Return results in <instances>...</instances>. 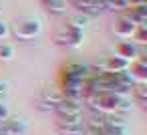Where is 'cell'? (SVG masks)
Masks as SVG:
<instances>
[{
    "label": "cell",
    "instance_id": "17",
    "mask_svg": "<svg viewBox=\"0 0 147 135\" xmlns=\"http://www.w3.org/2000/svg\"><path fill=\"white\" fill-rule=\"evenodd\" d=\"M8 36H10V22L4 20V18H0V43L8 41Z\"/></svg>",
    "mask_w": 147,
    "mask_h": 135
},
{
    "label": "cell",
    "instance_id": "16",
    "mask_svg": "<svg viewBox=\"0 0 147 135\" xmlns=\"http://www.w3.org/2000/svg\"><path fill=\"white\" fill-rule=\"evenodd\" d=\"M133 41L139 45V47H145L147 45V26H137L135 34H133Z\"/></svg>",
    "mask_w": 147,
    "mask_h": 135
},
{
    "label": "cell",
    "instance_id": "9",
    "mask_svg": "<svg viewBox=\"0 0 147 135\" xmlns=\"http://www.w3.org/2000/svg\"><path fill=\"white\" fill-rule=\"evenodd\" d=\"M6 125H8V129L12 131V135H24V133H28V129H30L28 119L22 117V115H14V113L6 119Z\"/></svg>",
    "mask_w": 147,
    "mask_h": 135
},
{
    "label": "cell",
    "instance_id": "6",
    "mask_svg": "<svg viewBox=\"0 0 147 135\" xmlns=\"http://www.w3.org/2000/svg\"><path fill=\"white\" fill-rule=\"evenodd\" d=\"M115 55L127 59L129 63H133L137 57L143 55V47H139L135 41H119V43L115 45Z\"/></svg>",
    "mask_w": 147,
    "mask_h": 135
},
{
    "label": "cell",
    "instance_id": "22",
    "mask_svg": "<svg viewBox=\"0 0 147 135\" xmlns=\"http://www.w3.org/2000/svg\"><path fill=\"white\" fill-rule=\"evenodd\" d=\"M2 101H4V97H2V95H0V103H2Z\"/></svg>",
    "mask_w": 147,
    "mask_h": 135
},
{
    "label": "cell",
    "instance_id": "10",
    "mask_svg": "<svg viewBox=\"0 0 147 135\" xmlns=\"http://www.w3.org/2000/svg\"><path fill=\"white\" fill-rule=\"evenodd\" d=\"M42 4V8L51 14V16H65L69 10V2L67 0H38Z\"/></svg>",
    "mask_w": 147,
    "mask_h": 135
},
{
    "label": "cell",
    "instance_id": "4",
    "mask_svg": "<svg viewBox=\"0 0 147 135\" xmlns=\"http://www.w3.org/2000/svg\"><path fill=\"white\" fill-rule=\"evenodd\" d=\"M63 101V95L59 89H51V87H45L40 89L38 97H36V109L40 113H53V109Z\"/></svg>",
    "mask_w": 147,
    "mask_h": 135
},
{
    "label": "cell",
    "instance_id": "11",
    "mask_svg": "<svg viewBox=\"0 0 147 135\" xmlns=\"http://www.w3.org/2000/svg\"><path fill=\"white\" fill-rule=\"evenodd\" d=\"M129 61L123 59V57H117V55H111V57H105V69L109 73H123L129 69Z\"/></svg>",
    "mask_w": 147,
    "mask_h": 135
},
{
    "label": "cell",
    "instance_id": "19",
    "mask_svg": "<svg viewBox=\"0 0 147 135\" xmlns=\"http://www.w3.org/2000/svg\"><path fill=\"white\" fill-rule=\"evenodd\" d=\"M8 89H10V83H8V81H0V95L4 97V95L8 93Z\"/></svg>",
    "mask_w": 147,
    "mask_h": 135
},
{
    "label": "cell",
    "instance_id": "14",
    "mask_svg": "<svg viewBox=\"0 0 147 135\" xmlns=\"http://www.w3.org/2000/svg\"><path fill=\"white\" fill-rule=\"evenodd\" d=\"M14 57H16V49H14V45L6 43V41L0 43V63H8V61H12Z\"/></svg>",
    "mask_w": 147,
    "mask_h": 135
},
{
    "label": "cell",
    "instance_id": "7",
    "mask_svg": "<svg viewBox=\"0 0 147 135\" xmlns=\"http://www.w3.org/2000/svg\"><path fill=\"white\" fill-rule=\"evenodd\" d=\"M65 32H67V49H81L83 43H85V30L83 28H77L73 26L71 22H65Z\"/></svg>",
    "mask_w": 147,
    "mask_h": 135
},
{
    "label": "cell",
    "instance_id": "21",
    "mask_svg": "<svg viewBox=\"0 0 147 135\" xmlns=\"http://www.w3.org/2000/svg\"><path fill=\"white\" fill-rule=\"evenodd\" d=\"M129 6H139V4H147V0H127Z\"/></svg>",
    "mask_w": 147,
    "mask_h": 135
},
{
    "label": "cell",
    "instance_id": "15",
    "mask_svg": "<svg viewBox=\"0 0 147 135\" xmlns=\"http://www.w3.org/2000/svg\"><path fill=\"white\" fill-rule=\"evenodd\" d=\"M69 22L73 24V26H77V28H87L89 24H91V18L89 16H85V14H81V12H77V14H73L71 18H69Z\"/></svg>",
    "mask_w": 147,
    "mask_h": 135
},
{
    "label": "cell",
    "instance_id": "2",
    "mask_svg": "<svg viewBox=\"0 0 147 135\" xmlns=\"http://www.w3.org/2000/svg\"><path fill=\"white\" fill-rule=\"evenodd\" d=\"M55 117L59 123H81L85 121V103L83 101H71V99H63L55 109H53Z\"/></svg>",
    "mask_w": 147,
    "mask_h": 135
},
{
    "label": "cell",
    "instance_id": "3",
    "mask_svg": "<svg viewBox=\"0 0 147 135\" xmlns=\"http://www.w3.org/2000/svg\"><path fill=\"white\" fill-rule=\"evenodd\" d=\"M87 77H89V63L87 61H69L61 69L59 85H65V83H83Z\"/></svg>",
    "mask_w": 147,
    "mask_h": 135
},
{
    "label": "cell",
    "instance_id": "13",
    "mask_svg": "<svg viewBox=\"0 0 147 135\" xmlns=\"http://www.w3.org/2000/svg\"><path fill=\"white\" fill-rule=\"evenodd\" d=\"M85 121L81 123H59L57 121V133L59 135H83L85 133Z\"/></svg>",
    "mask_w": 147,
    "mask_h": 135
},
{
    "label": "cell",
    "instance_id": "8",
    "mask_svg": "<svg viewBox=\"0 0 147 135\" xmlns=\"http://www.w3.org/2000/svg\"><path fill=\"white\" fill-rule=\"evenodd\" d=\"M129 73L133 75L135 83H147V59H145V55L137 57L129 65Z\"/></svg>",
    "mask_w": 147,
    "mask_h": 135
},
{
    "label": "cell",
    "instance_id": "5",
    "mask_svg": "<svg viewBox=\"0 0 147 135\" xmlns=\"http://www.w3.org/2000/svg\"><path fill=\"white\" fill-rule=\"evenodd\" d=\"M135 30H137V24H133L125 14H121L113 22V28H111V32L115 34V38H119V41H133Z\"/></svg>",
    "mask_w": 147,
    "mask_h": 135
},
{
    "label": "cell",
    "instance_id": "1",
    "mask_svg": "<svg viewBox=\"0 0 147 135\" xmlns=\"http://www.w3.org/2000/svg\"><path fill=\"white\" fill-rule=\"evenodd\" d=\"M42 32V20L36 16H22L10 24V36L16 41H32Z\"/></svg>",
    "mask_w": 147,
    "mask_h": 135
},
{
    "label": "cell",
    "instance_id": "12",
    "mask_svg": "<svg viewBox=\"0 0 147 135\" xmlns=\"http://www.w3.org/2000/svg\"><path fill=\"white\" fill-rule=\"evenodd\" d=\"M131 101L133 105H139L141 109L147 107V83H135L131 87Z\"/></svg>",
    "mask_w": 147,
    "mask_h": 135
},
{
    "label": "cell",
    "instance_id": "20",
    "mask_svg": "<svg viewBox=\"0 0 147 135\" xmlns=\"http://www.w3.org/2000/svg\"><path fill=\"white\" fill-rule=\"evenodd\" d=\"M0 135H12V131L8 129L6 121H0Z\"/></svg>",
    "mask_w": 147,
    "mask_h": 135
},
{
    "label": "cell",
    "instance_id": "23",
    "mask_svg": "<svg viewBox=\"0 0 147 135\" xmlns=\"http://www.w3.org/2000/svg\"><path fill=\"white\" fill-rule=\"evenodd\" d=\"M0 8H2V6H0Z\"/></svg>",
    "mask_w": 147,
    "mask_h": 135
},
{
    "label": "cell",
    "instance_id": "18",
    "mask_svg": "<svg viewBox=\"0 0 147 135\" xmlns=\"http://www.w3.org/2000/svg\"><path fill=\"white\" fill-rule=\"evenodd\" d=\"M10 115H12V111H10V105H8L6 101H2V103H0V121H6Z\"/></svg>",
    "mask_w": 147,
    "mask_h": 135
}]
</instances>
